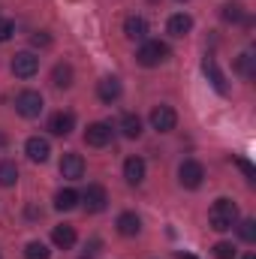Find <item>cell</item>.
I'll use <instances>...</instances> for the list:
<instances>
[{
    "label": "cell",
    "instance_id": "obj_1",
    "mask_svg": "<svg viewBox=\"0 0 256 259\" xmlns=\"http://www.w3.org/2000/svg\"><path fill=\"white\" fill-rule=\"evenodd\" d=\"M238 220H241V214H238V205H235L232 199H217V202L211 205V211H208V223H211V229H217V232L235 229Z\"/></svg>",
    "mask_w": 256,
    "mask_h": 259
},
{
    "label": "cell",
    "instance_id": "obj_25",
    "mask_svg": "<svg viewBox=\"0 0 256 259\" xmlns=\"http://www.w3.org/2000/svg\"><path fill=\"white\" fill-rule=\"evenodd\" d=\"M223 18H226V21H232V24H238V21H247L244 9H241V6H235V3H226V6H223Z\"/></svg>",
    "mask_w": 256,
    "mask_h": 259
},
{
    "label": "cell",
    "instance_id": "obj_23",
    "mask_svg": "<svg viewBox=\"0 0 256 259\" xmlns=\"http://www.w3.org/2000/svg\"><path fill=\"white\" fill-rule=\"evenodd\" d=\"M235 72H238V75H244V78H253V75H256V58L250 55V52L238 55V61H235Z\"/></svg>",
    "mask_w": 256,
    "mask_h": 259
},
{
    "label": "cell",
    "instance_id": "obj_3",
    "mask_svg": "<svg viewBox=\"0 0 256 259\" xmlns=\"http://www.w3.org/2000/svg\"><path fill=\"white\" fill-rule=\"evenodd\" d=\"M42 94L39 91H21L18 97H15V112L21 115V118H39L42 115Z\"/></svg>",
    "mask_w": 256,
    "mask_h": 259
},
{
    "label": "cell",
    "instance_id": "obj_6",
    "mask_svg": "<svg viewBox=\"0 0 256 259\" xmlns=\"http://www.w3.org/2000/svg\"><path fill=\"white\" fill-rule=\"evenodd\" d=\"M175 124H178V115H175L172 106H154L151 109V127L157 133H172Z\"/></svg>",
    "mask_w": 256,
    "mask_h": 259
},
{
    "label": "cell",
    "instance_id": "obj_27",
    "mask_svg": "<svg viewBox=\"0 0 256 259\" xmlns=\"http://www.w3.org/2000/svg\"><path fill=\"white\" fill-rule=\"evenodd\" d=\"M214 256L217 259H235V247L229 241H217L214 244Z\"/></svg>",
    "mask_w": 256,
    "mask_h": 259
},
{
    "label": "cell",
    "instance_id": "obj_17",
    "mask_svg": "<svg viewBox=\"0 0 256 259\" xmlns=\"http://www.w3.org/2000/svg\"><path fill=\"white\" fill-rule=\"evenodd\" d=\"M52 241H55V247H61V250H69V247L75 244V229H72L69 223H61V226H55V229H52Z\"/></svg>",
    "mask_w": 256,
    "mask_h": 259
},
{
    "label": "cell",
    "instance_id": "obj_5",
    "mask_svg": "<svg viewBox=\"0 0 256 259\" xmlns=\"http://www.w3.org/2000/svg\"><path fill=\"white\" fill-rule=\"evenodd\" d=\"M9 66H12V72H15L18 78H33V75L39 72V58H36L33 52H18Z\"/></svg>",
    "mask_w": 256,
    "mask_h": 259
},
{
    "label": "cell",
    "instance_id": "obj_22",
    "mask_svg": "<svg viewBox=\"0 0 256 259\" xmlns=\"http://www.w3.org/2000/svg\"><path fill=\"white\" fill-rule=\"evenodd\" d=\"M18 181V166L12 160H0V187H12Z\"/></svg>",
    "mask_w": 256,
    "mask_h": 259
},
{
    "label": "cell",
    "instance_id": "obj_21",
    "mask_svg": "<svg viewBox=\"0 0 256 259\" xmlns=\"http://www.w3.org/2000/svg\"><path fill=\"white\" fill-rule=\"evenodd\" d=\"M52 84L55 88H69L72 84V66L69 64H58L52 69Z\"/></svg>",
    "mask_w": 256,
    "mask_h": 259
},
{
    "label": "cell",
    "instance_id": "obj_24",
    "mask_svg": "<svg viewBox=\"0 0 256 259\" xmlns=\"http://www.w3.org/2000/svg\"><path fill=\"white\" fill-rule=\"evenodd\" d=\"M52 256V250L42 244V241H30L27 247H24V259H49Z\"/></svg>",
    "mask_w": 256,
    "mask_h": 259
},
{
    "label": "cell",
    "instance_id": "obj_18",
    "mask_svg": "<svg viewBox=\"0 0 256 259\" xmlns=\"http://www.w3.org/2000/svg\"><path fill=\"white\" fill-rule=\"evenodd\" d=\"M166 30H169L172 36H187L193 30V18L187 12H178V15H172V18L166 21Z\"/></svg>",
    "mask_w": 256,
    "mask_h": 259
},
{
    "label": "cell",
    "instance_id": "obj_13",
    "mask_svg": "<svg viewBox=\"0 0 256 259\" xmlns=\"http://www.w3.org/2000/svg\"><path fill=\"white\" fill-rule=\"evenodd\" d=\"M97 97H100L103 103H115V100L121 97V81H118L115 75L100 78V81H97Z\"/></svg>",
    "mask_w": 256,
    "mask_h": 259
},
{
    "label": "cell",
    "instance_id": "obj_15",
    "mask_svg": "<svg viewBox=\"0 0 256 259\" xmlns=\"http://www.w3.org/2000/svg\"><path fill=\"white\" fill-rule=\"evenodd\" d=\"M202 72H205V78L214 84V91H217V94H226V91H229V88H226V78H223V72H220V66L214 64L211 58H205V61H202Z\"/></svg>",
    "mask_w": 256,
    "mask_h": 259
},
{
    "label": "cell",
    "instance_id": "obj_29",
    "mask_svg": "<svg viewBox=\"0 0 256 259\" xmlns=\"http://www.w3.org/2000/svg\"><path fill=\"white\" fill-rule=\"evenodd\" d=\"M12 30H15L12 21H0V42H6V39L12 36Z\"/></svg>",
    "mask_w": 256,
    "mask_h": 259
},
{
    "label": "cell",
    "instance_id": "obj_26",
    "mask_svg": "<svg viewBox=\"0 0 256 259\" xmlns=\"http://www.w3.org/2000/svg\"><path fill=\"white\" fill-rule=\"evenodd\" d=\"M235 226H238V235H241L247 244H250V241H256V220H238Z\"/></svg>",
    "mask_w": 256,
    "mask_h": 259
},
{
    "label": "cell",
    "instance_id": "obj_30",
    "mask_svg": "<svg viewBox=\"0 0 256 259\" xmlns=\"http://www.w3.org/2000/svg\"><path fill=\"white\" fill-rule=\"evenodd\" d=\"M235 163H238V166H241V169H244V175H247V178H253V166H250V163H247V160H244V157H238V160H235Z\"/></svg>",
    "mask_w": 256,
    "mask_h": 259
},
{
    "label": "cell",
    "instance_id": "obj_12",
    "mask_svg": "<svg viewBox=\"0 0 256 259\" xmlns=\"http://www.w3.org/2000/svg\"><path fill=\"white\" fill-rule=\"evenodd\" d=\"M72 127H75V115H72V112H55V115L49 118L52 136H69Z\"/></svg>",
    "mask_w": 256,
    "mask_h": 259
},
{
    "label": "cell",
    "instance_id": "obj_32",
    "mask_svg": "<svg viewBox=\"0 0 256 259\" xmlns=\"http://www.w3.org/2000/svg\"><path fill=\"white\" fill-rule=\"evenodd\" d=\"M241 259H256V256H253V253H244V256H241Z\"/></svg>",
    "mask_w": 256,
    "mask_h": 259
},
{
    "label": "cell",
    "instance_id": "obj_16",
    "mask_svg": "<svg viewBox=\"0 0 256 259\" xmlns=\"http://www.w3.org/2000/svg\"><path fill=\"white\" fill-rule=\"evenodd\" d=\"M118 232H121V235H127V238L139 235V232H142V220H139V214H133V211L118 214Z\"/></svg>",
    "mask_w": 256,
    "mask_h": 259
},
{
    "label": "cell",
    "instance_id": "obj_9",
    "mask_svg": "<svg viewBox=\"0 0 256 259\" xmlns=\"http://www.w3.org/2000/svg\"><path fill=\"white\" fill-rule=\"evenodd\" d=\"M24 154H27L33 163H46V160H49V154H52V145H49V139L30 136V139L24 142Z\"/></svg>",
    "mask_w": 256,
    "mask_h": 259
},
{
    "label": "cell",
    "instance_id": "obj_31",
    "mask_svg": "<svg viewBox=\"0 0 256 259\" xmlns=\"http://www.w3.org/2000/svg\"><path fill=\"white\" fill-rule=\"evenodd\" d=\"M178 259H196V256H190V253H181V256H178Z\"/></svg>",
    "mask_w": 256,
    "mask_h": 259
},
{
    "label": "cell",
    "instance_id": "obj_28",
    "mask_svg": "<svg viewBox=\"0 0 256 259\" xmlns=\"http://www.w3.org/2000/svg\"><path fill=\"white\" fill-rule=\"evenodd\" d=\"M33 46H39V49H49V46H52V36H49L46 30H39V33H33Z\"/></svg>",
    "mask_w": 256,
    "mask_h": 259
},
{
    "label": "cell",
    "instance_id": "obj_19",
    "mask_svg": "<svg viewBox=\"0 0 256 259\" xmlns=\"http://www.w3.org/2000/svg\"><path fill=\"white\" fill-rule=\"evenodd\" d=\"M78 202H81V196L75 193L72 187H66V190H58V196H55V208H58V211H72Z\"/></svg>",
    "mask_w": 256,
    "mask_h": 259
},
{
    "label": "cell",
    "instance_id": "obj_4",
    "mask_svg": "<svg viewBox=\"0 0 256 259\" xmlns=\"http://www.w3.org/2000/svg\"><path fill=\"white\" fill-rule=\"evenodd\" d=\"M178 181H181V187H187V190L202 187V181H205V169H202V163H196V160H184L181 169H178Z\"/></svg>",
    "mask_w": 256,
    "mask_h": 259
},
{
    "label": "cell",
    "instance_id": "obj_34",
    "mask_svg": "<svg viewBox=\"0 0 256 259\" xmlns=\"http://www.w3.org/2000/svg\"><path fill=\"white\" fill-rule=\"evenodd\" d=\"M178 3H184V0H178Z\"/></svg>",
    "mask_w": 256,
    "mask_h": 259
},
{
    "label": "cell",
    "instance_id": "obj_33",
    "mask_svg": "<svg viewBox=\"0 0 256 259\" xmlns=\"http://www.w3.org/2000/svg\"><path fill=\"white\" fill-rule=\"evenodd\" d=\"M81 259H97V256H88V253H84V256H81Z\"/></svg>",
    "mask_w": 256,
    "mask_h": 259
},
{
    "label": "cell",
    "instance_id": "obj_20",
    "mask_svg": "<svg viewBox=\"0 0 256 259\" xmlns=\"http://www.w3.org/2000/svg\"><path fill=\"white\" fill-rule=\"evenodd\" d=\"M118 130H121L127 139H139V136H142V118H139V115H124L121 124H118Z\"/></svg>",
    "mask_w": 256,
    "mask_h": 259
},
{
    "label": "cell",
    "instance_id": "obj_7",
    "mask_svg": "<svg viewBox=\"0 0 256 259\" xmlns=\"http://www.w3.org/2000/svg\"><path fill=\"white\" fill-rule=\"evenodd\" d=\"M81 202H84V211L100 214V211H106V205H109V193H106V187H100V184H88V190L81 193Z\"/></svg>",
    "mask_w": 256,
    "mask_h": 259
},
{
    "label": "cell",
    "instance_id": "obj_14",
    "mask_svg": "<svg viewBox=\"0 0 256 259\" xmlns=\"http://www.w3.org/2000/svg\"><path fill=\"white\" fill-rule=\"evenodd\" d=\"M124 178H127V184H142L145 181V160L142 157H127L124 160Z\"/></svg>",
    "mask_w": 256,
    "mask_h": 259
},
{
    "label": "cell",
    "instance_id": "obj_11",
    "mask_svg": "<svg viewBox=\"0 0 256 259\" xmlns=\"http://www.w3.org/2000/svg\"><path fill=\"white\" fill-rule=\"evenodd\" d=\"M124 36L133 39V42H145L148 39V21L142 15H130L124 21Z\"/></svg>",
    "mask_w": 256,
    "mask_h": 259
},
{
    "label": "cell",
    "instance_id": "obj_10",
    "mask_svg": "<svg viewBox=\"0 0 256 259\" xmlns=\"http://www.w3.org/2000/svg\"><path fill=\"white\" fill-rule=\"evenodd\" d=\"M61 175L69 178V181H78L84 175V157L81 154H64L61 160Z\"/></svg>",
    "mask_w": 256,
    "mask_h": 259
},
{
    "label": "cell",
    "instance_id": "obj_2",
    "mask_svg": "<svg viewBox=\"0 0 256 259\" xmlns=\"http://www.w3.org/2000/svg\"><path fill=\"white\" fill-rule=\"evenodd\" d=\"M166 58H169V46L160 42V39H145L136 52V61L142 66H160Z\"/></svg>",
    "mask_w": 256,
    "mask_h": 259
},
{
    "label": "cell",
    "instance_id": "obj_8",
    "mask_svg": "<svg viewBox=\"0 0 256 259\" xmlns=\"http://www.w3.org/2000/svg\"><path fill=\"white\" fill-rule=\"evenodd\" d=\"M84 142H88L91 148H106V145L112 142V127H109V124H103V121L91 124V127L84 130Z\"/></svg>",
    "mask_w": 256,
    "mask_h": 259
}]
</instances>
